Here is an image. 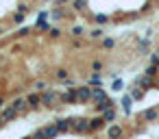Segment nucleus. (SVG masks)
Here are the masks:
<instances>
[{
  "label": "nucleus",
  "mask_w": 159,
  "mask_h": 139,
  "mask_svg": "<svg viewBox=\"0 0 159 139\" xmlns=\"http://www.w3.org/2000/svg\"><path fill=\"white\" fill-rule=\"evenodd\" d=\"M111 89H113V91H122V89H124V83H122V78H116V80L111 83Z\"/></svg>",
  "instance_id": "obj_22"
},
{
  "label": "nucleus",
  "mask_w": 159,
  "mask_h": 139,
  "mask_svg": "<svg viewBox=\"0 0 159 139\" xmlns=\"http://www.w3.org/2000/svg\"><path fill=\"white\" fill-rule=\"evenodd\" d=\"M33 89H37V91H44V89H46V83H42V80H37V83L33 85Z\"/></svg>",
  "instance_id": "obj_29"
},
{
  "label": "nucleus",
  "mask_w": 159,
  "mask_h": 139,
  "mask_svg": "<svg viewBox=\"0 0 159 139\" xmlns=\"http://www.w3.org/2000/svg\"><path fill=\"white\" fill-rule=\"evenodd\" d=\"M29 33H31V28H20V31L16 33V37H26Z\"/></svg>",
  "instance_id": "obj_28"
},
{
  "label": "nucleus",
  "mask_w": 159,
  "mask_h": 139,
  "mask_svg": "<svg viewBox=\"0 0 159 139\" xmlns=\"http://www.w3.org/2000/svg\"><path fill=\"white\" fill-rule=\"evenodd\" d=\"M120 104H122V111H124V115H129V113H131V104H133V98H131V93H124V96H122V100H120Z\"/></svg>",
  "instance_id": "obj_13"
},
{
  "label": "nucleus",
  "mask_w": 159,
  "mask_h": 139,
  "mask_svg": "<svg viewBox=\"0 0 159 139\" xmlns=\"http://www.w3.org/2000/svg\"><path fill=\"white\" fill-rule=\"evenodd\" d=\"M11 106H13L18 113H24V111H29V109H31V106H29V102H26L24 98H16V100L11 102Z\"/></svg>",
  "instance_id": "obj_11"
},
{
  "label": "nucleus",
  "mask_w": 159,
  "mask_h": 139,
  "mask_svg": "<svg viewBox=\"0 0 159 139\" xmlns=\"http://www.w3.org/2000/svg\"><path fill=\"white\" fill-rule=\"evenodd\" d=\"M155 80H157V78H150V76L142 74V76H137V78H135V83H133V85H135V87H142V89L146 91V89H155Z\"/></svg>",
  "instance_id": "obj_3"
},
{
  "label": "nucleus",
  "mask_w": 159,
  "mask_h": 139,
  "mask_svg": "<svg viewBox=\"0 0 159 139\" xmlns=\"http://www.w3.org/2000/svg\"><path fill=\"white\" fill-rule=\"evenodd\" d=\"M92 70H94V74H100V72H102V63H100V61H94V63H92Z\"/></svg>",
  "instance_id": "obj_25"
},
{
  "label": "nucleus",
  "mask_w": 159,
  "mask_h": 139,
  "mask_svg": "<svg viewBox=\"0 0 159 139\" xmlns=\"http://www.w3.org/2000/svg\"><path fill=\"white\" fill-rule=\"evenodd\" d=\"M139 119H146V122H155V119H159V109H157V106H150V109L142 111V113H139Z\"/></svg>",
  "instance_id": "obj_6"
},
{
  "label": "nucleus",
  "mask_w": 159,
  "mask_h": 139,
  "mask_svg": "<svg viewBox=\"0 0 159 139\" xmlns=\"http://www.w3.org/2000/svg\"><path fill=\"white\" fill-rule=\"evenodd\" d=\"M72 122L74 117H63V119H57L55 126L59 128V132H72Z\"/></svg>",
  "instance_id": "obj_7"
},
{
  "label": "nucleus",
  "mask_w": 159,
  "mask_h": 139,
  "mask_svg": "<svg viewBox=\"0 0 159 139\" xmlns=\"http://www.w3.org/2000/svg\"><path fill=\"white\" fill-rule=\"evenodd\" d=\"M100 115H102V117H105V122L109 124V122H113V119H116V115H118V113H116V109H109V111H105V113H100Z\"/></svg>",
  "instance_id": "obj_19"
},
{
  "label": "nucleus",
  "mask_w": 159,
  "mask_h": 139,
  "mask_svg": "<svg viewBox=\"0 0 159 139\" xmlns=\"http://www.w3.org/2000/svg\"><path fill=\"white\" fill-rule=\"evenodd\" d=\"M57 100H61V96H59L57 91H44V93H42V104H44V106H52Z\"/></svg>",
  "instance_id": "obj_5"
},
{
  "label": "nucleus",
  "mask_w": 159,
  "mask_h": 139,
  "mask_svg": "<svg viewBox=\"0 0 159 139\" xmlns=\"http://www.w3.org/2000/svg\"><path fill=\"white\" fill-rule=\"evenodd\" d=\"M55 76H57L59 80H68V70H66V67H59V70L55 72Z\"/></svg>",
  "instance_id": "obj_21"
},
{
  "label": "nucleus",
  "mask_w": 159,
  "mask_h": 139,
  "mask_svg": "<svg viewBox=\"0 0 159 139\" xmlns=\"http://www.w3.org/2000/svg\"><path fill=\"white\" fill-rule=\"evenodd\" d=\"M92 37H94V39H98V37H102V31H100V28H96V31H92Z\"/></svg>",
  "instance_id": "obj_32"
},
{
  "label": "nucleus",
  "mask_w": 159,
  "mask_h": 139,
  "mask_svg": "<svg viewBox=\"0 0 159 139\" xmlns=\"http://www.w3.org/2000/svg\"><path fill=\"white\" fill-rule=\"evenodd\" d=\"M109 109H116V102H113L111 98H105V100H100V102L96 104V111H98V113H105V111H109Z\"/></svg>",
  "instance_id": "obj_10"
},
{
  "label": "nucleus",
  "mask_w": 159,
  "mask_h": 139,
  "mask_svg": "<svg viewBox=\"0 0 159 139\" xmlns=\"http://www.w3.org/2000/svg\"><path fill=\"white\" fill-rule=\"evenodd\" d=\"M57 135H61V132H59V128H57L55 124H48V126L37 128V130L33 132V137H35V139H55Z\"/></svg>",
  "instance_id": "obj_1"
},
{
  "label": "nucleus",
  "mask_w": 159,
  "mask_h": 139,
  "mask_svg": "<svg viewBox=\"0 0 159 139\" xmlns=\"http://www.w3.org/2000/svg\"><path fill=\"white\" fill-rule=\"evenodd\" d=\"M72 35H76V37H81V35H83V28H81V26H76V28H72Z\"/></svg>",
  "instance_id": "obj_31"
},
{
  "label": "nucleus",
  "mask_w": 159,
  "mask_h": 139,
  "mask_svg": "<svg viewBox=\"0 0 159 139\" xmlns=\"http://www.w3.org/2000/svg\"><path fill=\"white\" fill-rule=\"evenodd\" d=\"M18 115H20V113H18V111H16V109H13L11 104H9V106H7V109L2 111V117H5V122H11V119H16Z\"/></svg>",
  "instance_id": "obj_14"
},
{
  "label": "nucleus",
  "mask_w": 159,
  "mask_h": 139,
  "mask_svg": "<svg viewBox=\"0 0 159 139\" xmlns=\"http://www.w3.org/2000/svg\"><path fill=\"white\" fill-rule=\"evenodd\" d=\"M105 98H109V96H107V91H105L102 87H92V100L100 102V100H105Z\"/></svg>",
  "instance_id": "obj_12"
},
{
  "label": "nucleus",
  "mask_w": 159,
  "mask_h": 139,
  "mask_svg": "<svg viewBox=\"0 0 159 139\" xmlns=\"http://www.w3.org/2000/svg\"><path fill=\"white\" fill-rule=\"evenodd\" d=\"M72 7H74L76 11H83V9L87 7V0H74V2H72Z\"/></svg>",
  "instance_id": "obj_23"
},
{
  "label": "nucleus",
  "mask_w": 159,
  "mask_h": 139,
  "mask_svg": "<svg viewBox=\"0 0 159 139\" xmlns=\"http://www.w3.org/2000/svg\"><path fill=\"white\" fill-rule=\"evenodd\" d=\"M2 104H5V100H2V98H0V106H2Z\"/></svg>",
  "instance_id": "obj_36"
},
{
  "label": "nucleus",
  "mask_w": 159,
  "mask_h": 139,
  "mask_svg": "<svg viewBox=\"0 0 159 139\" xmlns=\"http://www.w3.org/2000/svg\"><path fill=\"white\" fill-rule=\"evenodd\" d=\"M52 2H55V5H66L68 0H52Z\"/></svg>",
  "instance_id": "obj_33"
},
{
  "label": "nucleus",
  "mask_w": 159,
  "mask_h": 139,
  "mask_svg": "<svg viewBox=\"0 0 159 139\" xmlns=\"http://www.w3.org/2000/svg\"><path fill=\"white\" fill-rule=\"evenodd\" d=\"M24 22V13H16L13 15V24H22Z\"/></svg>",
  "instance_id": "obj_26"
},
{
  "label": "nucleus",
  "mask_w": 159,
  "mask_h": 139,
  "mask_svg": "<svg viewBox=\"0 0 159 139\" xmlns=\"http://www.w3.org/2000/svg\"><path fill=\"white\" fill-rule=\"evenodd\" d=\"M26 102H29V106H31V109H37V106L42 104V96H37V93H31V96L26 98Z\"/></svg>",
  "instance_id": "obj_16"
},
{
  "label": "nucleus",
  "mask_w": 159,
  "mask_h": 139,
  "mask_svg": "<svg viewBox=\"0 0 159 139\" xmlns=\"http://www.w3.org/2000/svg\"><path fill=\"white\" fill-rule=\"evenodd\" d=\"M5 124V117H2V111H0V126H2Z\"/></svg>",
  "instance_id": "obj_34"
},
{
  "label": "nucleus",
  "mask_w": 159,
  "mask_h": 139,
  "mask_svg": "<svg viewBox=\"0 0 159 139\" xmlns=\"http://www.w3.org/2000/svg\"><path fill=\"white\" fill-rule=\"evenodd\" d=\"M157 54H159V52H157Z\"/></svg>",
  "instance_id": "obj_38"
},
{
  "label": "nucleus",
  "mask_w": 159,
  "mask_h": 139,
  "mask_svg": "<svg viewBox=\"0 0 159 139\" xmlns=\"http://www.w3.org/2000/svg\"><path fill=\"white\" fill-rule=\"evenodd\" d=\"M144 96H146V91H144L142 87H135V85L131 87V98H133V100H142Z\"/></svg>",
  "instance_id": "obj_17"
},
{
  "label": "nucleus",
  "mask_w": 159,
  "mask_h": 139,
  "mask_svg": "<svg viewBox=\"0 0 159 139\" xmlns=\"http://www.w3.org/2000/svg\"><path fill=\"white\" fill-rule=\"evenodd\" d=\"M72 132H74V135L92 132V128H89V119H87V117H74V122H72Z\"/></svg>",
  "instance_id": "obj_2"
},
{
  "label": "nucleus",
  "mask_w": 159,
  "mask_h": 139,
  "mask_svg": "<svg viewBox=\"0 0 159 139\" xmlns=\"http://www.w3.org/2000/svg\"><path fill=\"white\" fill-rule=\"evenodd\" d=\"M113 46H116V39H111V37H105V39H102V48L109 50V48H113Z\"/></svg>",
  "instance_id": "obj_24"
},
{
  "label": "nucleus",
  "mask_w": 159,
  "mask_h": 139,
  "mask_svg": "<svg viewBox=\"0 0 159 139\" xmlns=\"http://www.w3.org/2000/svg\"><path fill=\"white\" fill-rule=\"evenodd\" d=\"M0 35H2V26H0Z\"/></svg>",
  "instance_id": "obj_37"
},
{
  "label": "nucleus",
  "mask_w": 159,
  "mask_h": 139,
  "mask_svg": "<svg viewBox=\"0 0 159 139\" xmlns=\"http://www.w3.org/2000/svg\"><path fill=\"white\" fill-rule=\"evenodd\" d=\"M61 102H66V104H76V102H79L76 87H74V89H68L66 93H61Z\"/></svg>",
  "instance_id": "obj_8"
},
{
  "label": "nucleus",
  "mask_w": 159,
  "mask_h": 139,
  "mask_svg": "<svg viewBox=\"0 0 159 139\" xmlns=\"http://www.w3.org/2000/svg\"><path fill=\"white\" fill-rule=\"evenodd\" d=\"M89 85H96V87H98V85H100V74H94V76L89 78Z\"/></svg>",
  "instance_id": "obj_27"
},
{
  "label": "nucleus",
  "mask_w": 159,
  "mask_h": 139,
  "mask_svg": "<svg viewBox=\"0 0 159 139\" xmlns=\"http://www.w3.org/2000/svg\"><path fill=\"white\" fill-rule=\"evenodd\" d=\"M144 74H146V76H150V78H157V74H159V67H157V65H148V67L144 70Z\"/></svg>",
  "instance_id": "obj_18"
},
{
  "label": "nucleus",
  "mask_w": 159,
  "mask_h": 139,
  "mask_svg": "<svg viewBox=\"0 0 159 139\" xmlns=\"http://www.w3.org/2000/svg\"><path fill=\"white\" fill-rule=\"evenodd\" d=\"M155 89H159V76H157V80H155Z\"/></svg>",
  "instance_id": "obj_35"
},
{
  "label": "nucleus",
  "mask_w": 159,
  "mask_h": 139,
  "mask_svg": "<svg viewBox=\"0 0 159 139\" xmlns=\"http://www.w3.org/2000/svg\"><path fill=\"white\" fill-rule=\"evenodd\" d=\"M76 96H79V102H81V104L89 102V100H92V87H89V85H81V87H76Z\"/></svg>",
  "instance_id": "obj_4"
},
{
  "label": "nucleus",
  "mask_w": 159,
  "mask_h": 139,
  "mask_svg": "<svg viewBox=\"0 0 159 139\" xmlns=\"http://www.w3.org/2000/svg\"><path fill=\"white\" fill-rule=\"evenodd\" d=\"M150 65H157V67H159V54H157V52L150 54Z\"/></svg>",
  "instance_id": "obj_30"
},
{
  "label": "nucleus",
  "mask_w": 159,
  "mask_h": 139,
  "mask_svg": "<svg viewBox=\"0 0 159 139\" xmlns=\"http://www.w3.org/2000/svg\"><path fill=\"white\" fill-rule=\"evenodd\" d=\"M107 122H105V117L102 115H98V117H94V119H89V128H92V132L94 130H98V128H102Z\"/></svg>",
  "instance_id": "obj_15"
},
{
  "label": "nucleus",
  "mask_w": 159,
  "mask_h": 139,
  "mask_svg": "<svg viewBox=\"0 0 159 139\" xmlns=\"http://www.w3.org/2000/svg\"><path fill=\"white\" fill-rule=\"evenodd\" d=\"M122 135H124V128H122L120 124H113V126L107 128V137H109V139H120Z\"/></svg>",
  "instance_id": "obj_9"
},
{
  "label": "nucleus",
  "mask_w": 159,
  "mask_h": 139,
  "mask_svg": "<svg viewBox=\"0 0 159 139\" xmlns=\"http://www.w3.org/2000/svg\"><path fill=\"white\" fill-rule=\"evenodd\" d=\"M94 22H96V24H107V22H109V15H107V13H96V15H94Z\"/></svg>",
  "instance_id": "obj_20"
}]
</instances>
